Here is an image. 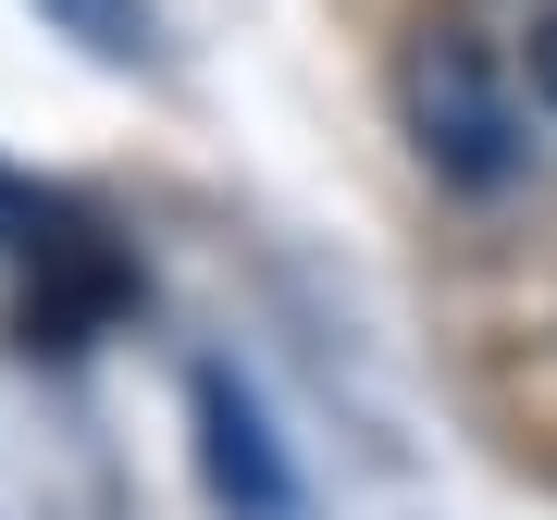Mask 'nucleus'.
<instances>
[{
	"label": "nucleus",
	"instance_id": "2",
	"mask_svg": "<svg viewBox=\"0 0 557 520\" xmlns=\"http://www.w3.org/2000/svg\"><path fill=\"white\" fill-rule=\"evenodd\" d=\"M199 471H211V496L236 508V520H298V471H285V446H273V421H260V397L236 372H199Z\"/></svg>",
	"mask_w": 557,
	"mask_h": 520
},
{
	"label": "nucleus",
	"instance_id": "1",
	"mask_svg": "<svg viewBox=\"0 0 557 520\" xmlns=\"http://www.w3.org/2000/svg\"><path fill=\"white\" fill-rule=\"evenodd\" d=\"M409 124H421V161H434L446 186H508L520 174V100H508V75L471 38H421Z\"/></svg>",
	"mask_w": 557,
	"mask_h": 520
},
{
	"label": "nucleus",
	"instance_id": "3",
	"mask_svg": "<svg viewBox=\"0 0 557 520\" xmlns=\"http://www.w3.org/2000/svg\"><path fill=\"white\" fill-rule=\"evenodd\" d=\"M38 13L62 25V38H87L100 62H137L149 50V0H38Z\"/></svg>",
	"mask_w": 557,
	"mask_h": 520
},
{
	"label": "nucleus",
	"instance_id": "4",
	"mask_svg": "<svg viewBox=\"0 0 557 520\" xmlns=\"http://www.w3.org/2000/svg\"><path fill=\"white\" fill-rule=\"evenodd\" d=\"M520 75H533V100L557 112V13H533V38H520Z\"/></svg>",
	"mask_w": 557,
	"mask_h": 520
}]
</instances>
